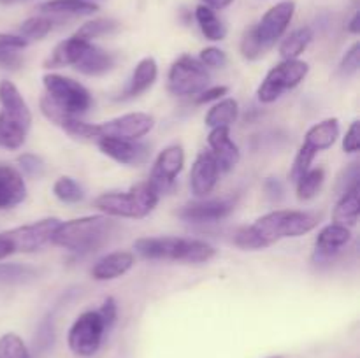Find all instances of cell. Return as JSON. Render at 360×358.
Instances as JSON below:
<instances>
[{
    "instance_id": "44",
    "label": "cell",
    "mask_w": 360,
    "mask_h": 358,
    "mask_svg": "<svg viewBox=\"0 0 360 358\" xmlns=\"http://www.w3.org/2000/svg\"><path fill=\"white\" fill-rule=\"evenodd\" d=\"M28 46V42L25 41L20 35L13 34H0V55H2L6 49H25Z\"/></svg>"
},
{
    "instance_id": "7",
    "label": "cell",
    "mask_w": 360,
    "mask_h": 358,
    "mask_svg": "<svg viewBox=\"0 0 360 358\" xmlns=\"http://www.w3.org/2000/svg\"><path fill=\"white\" fill-rule=\"evenodd\" d=\"M309 65L302 60H281L273 67L260 83L257 97L262 104H273L285 91L294 90L306 79Z\"/></svg>"
},
{
    "instance_id": "27",
    "label": "cell",
    "mask_w": 360,
    "mask_h": 358,
    "mask_svg": "<svg viewBox=\"0 0 360 358\" xmlns=\"http://www.w3.org/2000/svg\"><path fill=\"white\" fill-rule=\"evenodd\" d=\"M41 270L25 263H0V286L28 284L39 279Z\"/></svg>"
},
{
    "instance_id": "47",
    "label": "cell",
    "mask_w": 360,
    "mask_h": 358,
    "mask_svg": "<svg viewBox=\"0 0 360 358\" xmlns=\"http://www.w3.org/2000/svg\"><path fill=\"white\" fill-rule=\"evenodd\" d=\"M202 2L204 6H207L210 9L218 11V9H225V7H229L234 0H202Z\"/></svg>"
},
{
    "instance_id": "29",
    "label": "cell",
    "mask_w": 360,
    "mask_h": 358,
    "mask_svg": "<svg viewBox=\"0 0 360 358\" xmlns=\"http://www.w3.org/2000/svg\"><path fill=\"white\" fill-rule=\"evenodd\" d=\"M239 116V104L236 98H221L220 102L213 105V107L207 111L206 125L210 128H217V126H231L232 123H236Z\"/></svg>"
},
{
    "instance_id": "45",
    "label": "cell",
    "mask_w": 360,
    "mask_h": 358,
    "mask_svg": "<svg viewBox=\"0 0 360 358\" xmlns=\"http://www.w3.org/2000/svg\"><path fill=\"white\" fill-rule=\"evenodd\" d=\"M264 190H266L267 197H269L271 200H280L285 192L283 185H281V181H278L276 178H267L266 183H264Z\"/></svg>"
},
{
    "instance_id": "33",
    "label": "cell",
    "mask_w": 360,
    "mask_h": 358,
    "mask_svg": "<svg viewBox=\"0 0 360 358\" xmlns=\"http://www.w3.org/2000/svg\"><path fill=\"white\" fill-rule=\"evenodd\" d=\"M53 27H55L53 18H48V16L28 18V20H25L23 23H21L20 37H23L27 42L41 41V39H44L46 35L53 30Z\"/></svg>"
},
{
    "instance_id": "36",
    "label": "cell",
    "mask_w": 360,
    "mask_h": 358,
    "mask_svg": "<svg viewBox=\"0 0 360 358\" xmlns=\"http://www.w3.org/2000/svg\"><path fill=\"white\" fill-rule=\"evenodd\" d=\"M18 171L21 172L23 178H34L39 179L44 175L46 172V165L44 160L41 157L34 153H23L18 157Z\"/></svg>"
},
{
    "instance_id": "23",
    "label": "cell",
    "mask_w": 360,
    "mask_h": 358,
    "mask_svg": "<svg viewBox=\"0 0 360 358\" xmlns=\"http://www.w3.org/2000/svg\"><path fill=\"white\" fill-rule=\"evenodd\" d=\"M116 58L112 53L105 51V49L98 48L91 42L86 48V51L83 53L77 63L74 65V69L77 72L84 74V76H102V74L109 72L115 67Z\"/></svg>"
},
{
    "instance_id": "6",
    "label": "cell",
    "mask_w": 360,
    "mask_h": 358,
    "mask_svg": "<svg viewBox=\"0 0 360 358\" xmlns=\"http://www.w3.org/2000/svg\"><path fill=\"white\" fill-rule=\"evenodd\" d=\"M42 84H44L46 97L65 114L79 118L94 105V98L88 88L72 77L51 72L42 77Z\"/></svg>"
},
{
    "instance_id": "13",
    "label": "cell",
    "mask_w": 360,
    "mask_h": 358,
    "mask_svg": "<svg viewBox=\"0 0 360 358\" xmlns=\"http://www.w3.org/2000/svg\"><path fill=\"white\" fill-rule=\"evenodd\" d=\"M294 14V0H283V2H278L276 6L271 7V9L264 14L262 20L255 25V32L257 35H259L262 46L266 48V51L273 48V46L283 37V34L287 32Z\"/></svg>"
},
{
    "instance_id": "32",
    "label": "cell",
    "mask_w": 360,
    "mask_h": 358,
    "mask_svg": "<svg viewBox=\"0 0 360 358\" xmlns=\"http://www.w3.org/2000/svg\"><path fill=\"white\" fill-rule=\"evenodd\" d=\"M120 28L118 21L111 20V18H97V20L86 21V23L81 25L77 28V32L74 35L84 41H94V39L102 37V35H109L112 32H116Z\"/></svg>"
},
{
    "instance_id": "22",
    "label": "cell",
    "mask_w": 360,
    "mask_h": 358,
    "mask_svg": "<svg viewBox=\"0 0 360 358\" xmlns=\"http://www.w3.org/2000/svg\"><path fill=\"white\" fill-rule=\"evenodd\" d=\"M90 44V41H84V39L72 35V37L65 39V41L55 46L51 55L46 58L44 67L49 70L62 69V67H74Z\"/></svg>"
},
{
    "instance_id": "15",
    "label": "cell",
    "mask_w": 360,
    "mask_h": 358,
    "mask_svg": "<svg viewBox=\"0 0 360 358\" xmlns=\"http://www.w3.org/2000/svg\"><path fill=\"white\" fill-rule=\"evenodd\" d=\"M236 209L234 199L195 200L188 202L178 211V216L188 223H214L227 218Z\"/></svg>"
},
{
    "instance_id": "31",
    "label": "cell",
    "mask_w": 360,
    "mask_h": 358,
    "mask_svg": "<svg viewBox=\"0 0 360 358\" xmlns=\"http://www.w3.org/2000/svg\"><path fill=\"white\" fill-rule=\"evenodd\" d=\"M326 181V171L322 167H311L295 181V193L299 200H311L319 195Z\"/></svg>"
},
{
    "instance_id": "11",
    "label": "cell",
    "mask_w": 360,
    "mask_h": 358,
    "mask_svg": "<svg viewBox=\"0 0 360 358\" xmlns=\"http://www.w3.org/2000/svg\"><path fill=\"white\" fill-rule=\"evenodd\" d=\"M185 167V151L179 144L167 146L155 160L148 183L157 190L158 195H165L174 188L176 178Z\"/></svg>"
},
{
    "instance_id": "41",
    "label": "cell",
    "mask_w": 360,
    "mask_h": 358,
    "mask_svg": "<svg viewBox=\"0 0 360 358\" xmlns=\"http://www.w3.org/2000/svg\"><path fill=\"white\" fill-rule=\"evenodd\" d=\"M98 314L104 319L108 330L112 329V325L116 323V318H118V305H116V300L112 297H108L104 302H102L101 309H97Z\"/></svg>"
},
{
    "instance_id": "9",
    "label": "cell",
    "mask_w": 360,
    "mask_h": 358,
    "mask_svg": "<svg viewBox=\"0 0 360 358\" xmlns=\"http://www.w3.org/2000/svg\"><path fill=\"white\" fill-rule=\"evenodd\" d=\"M108 326L98 311H86L76 318L72 326L69 329L67 343L70 351L77 357H91L101 347Z\"/></svg>"
},
{
    "instance_id": "5",
    "label": "cell",
    "mask_w": 360,
    "mask_h": 358,
    "mask_svg": "<svg viewBox=\"0 0 360 358\" xmlns=\"http://www.w3.org/2000/svg\"><path fill=\"white\" fill-rule=\"evenodd\" d=\"M160 195L148 181L132 186L129 192L102 193L95 199L94 206L109 218H146L157 207Z\"/></svg>"
},
{
    "instance_id": "43",
    "label": "cell",
    "mask_w": 360,
    "mask_h": 358,
    "mask_svg": "<svg viewBox=\"0 0 360 358\" xmlns=\"http://www.w3.org/2000/svg\"><path fill=\"white\" fill-rule=\"evenodd\" d=\"M229 93V88L227 86H213L210 88L207 86L206 90L200 91L199 95L195 97V104H207V102H213V100H220L224 95Z\"/></svg>"
},
{
    "instance_id": "39",
    "label": "cell",
    "mask_w": 360,
    "mask_h": 358,
    "mask_svg": "<svg viewBox=\"0 0 360 358\" xmlns=\"http://www.w3.org/2000/svg\"><path fill=\"white\" fill-rule=\"evenodd\" d=\"M360 69V42H354L352 48L345 53L343 60L340 63V74L343 77H352Z\"/></svg>"
},
{
    "instance_id": "28",
    "label": "cell",
    "mask_w": 360,
    "mask_h": 358,
    "mask_svg": "<svg viewBox=\"0 0 360 358\" xmlns=\"http://www.w3.org/2000/svg\"><path fill=\"white\" fill-rule=\"evenodd\" d=\"M195 20L199 23L200 32H202V35L207 41H224L225 35H227V28H225L224 21L217 16V13L213 9H210L204 4L197 6Z\"/></svg>"
},
{
    "instance_id": "12",
    "label": "cell",
    "mask_w": 360,
    "mask_h": 358,
    "mask_svg": "<svg viewBox=\"0 0 360 358\" xmlns=\"http://www.w3.org/2000/svg\"><path fill=\"white\" fill-rule=\"evenodd\" d=\"M62 221L58 218H44L35 223L16 227L13 230H7L11 242L14 246V253H34L51 242L56 228Z\"/></svg>"
},
{
    "instance_id": "42",
    "label": "cell",
    "mask_w": 360,
    "mask_h": 358,
    "mask_svg": "<svg viewBox=\"0 0 360 358\" xmlns=\"http://www.w3.org/2000/svg\"><path fill=\"white\" fill-rule=\"evenodd\" d=\"M360 147L359 139V121H354L348 126L347 133L343 137V151L345 153H357Z\"/></svg>"
},
{
    "instance_id": "30",
    "label": "cell",
    "mask_w": 360,
    "mask_h": 358,
    "mask_svg": "<svg viewBox=\"0 0 360 358\" xmlns=\"http://www.w3.org/2000/svg\"><path fill=\"white\" fill-rule=\"evenodd\" d=\"M313 41V30L309 27H301L292 32L281 41L280 56L283 60H297L308 49Z\"/></svg>"
},
{
    "instance_id": "10",
    "label": "cell",
    "mask_w": 360,
    "mask_h": 358,
    "mask_svg": "<svg viewBox=\"0 0 360 358\" xmlns=\"http://www.w3.org/2000/svg\"><path fill=\"white\" fill-rule=\"evenodd\" d=\"M155 118L146 112H129V114L118 116V118L108 119L95 125V140L112 137V139H129L139 140L141 137L148 135L153 130Z\"/></svg>"
},
{
    "instance_id": "17",
    "label": "cell",
    "mask_w": 360,
    "mask_h": 358,
    "mask_svg": "<svg viewBox=\"0 0 360 358\" xmlns=\"http://www.w3.org/2000/svg\"><path fill=\"white\" fill-rule=\"evenodd\" d=\"M207 144H210L211 154L217 160L220 172H229L241 160V151L231 137V126L211 128L210 135H207Z\"/></svg>"
},
{
    "instance_id": "16",
    "label": "cell",
    "mask_w": 360,
    "mask_h": 358,
    "mask_svg": "<svg viewBox=\"0 0 360 358\" xmlns=\"http://www.w3.org/2000/svg\"><path fill=\"white\" fill-rule=\"evenodd\" d=\"M220 168L211 151H200L190 171V188L197 199H206L220 179Z\"/></svg>"
},
{
    "instance_id": "1",
    "label": "cell",
    "mask_w": 360,
    "mask_h": 358,
    "mask_svg": "<svg viewBox=\"0 0 360 358\" xmlns=\"http://www.w3.org/2000/svg\"><path fill=\"white\" fill-rule=\"evenodd\" d=\"M116 230V223L105 214H95V216H83L77 220L60 223L53 235L51 242L67 251L84 253L97 251L104 244H108Z\"/></svg>"
},
{
    "instance_id": "26",
    "label": "cell",
    "mask_w": 360,
    "mask_h": 358,
    "mask_svg": "<svg viewBox=\"0 0 360 358\" xmlns=\"http://www.w3.org/2000/svg\"><path fill=\"white\" fill-rule=\"evenodd\" d=\"M39 11L51 16H90L98 11V6L88 0H48L41 4Z\"/></svg>"
},
{
    "instance_id": "20",
    "label": "cell",
    "mask_w": 360,
    "mask_h": 358,
    "mask_svg": "<svg viewBox=\"0 0 360 358\" xmlns=\"http://www.w3.org/2000/svg\"><path fill=\"white\" fill-rule=\"evenodd\" d=\"M136 263V256L130 251H112L102 256L91 267V277L95 281H111L129 272Z\"/></svg>"
},
{
    "instance_id": "46",
    "label": "cell",
    "mask_w": 360,
    "mask_h": 358,
    "mask_svg": "<svg viewBox=\"0 0 360 358\" xmlns=\"http://www.w3.org/2000/svg\"><path fill=\"white\" fill-rule=\"evenodd\" d=\"M11 255H14V246L13 242H11L7 232H2V234H0V260L7 258V256Z\"/></svg>"
},
{
    "instance_id": "18",
    "label": "cell",
    "mask_w": 360,
    "mask_h": 358,
    "mask_svg": "<svg viewBox=\"0 0 360 358\" xmlns=\"http://www.w3.org/2000/svg\"><path fill=\"white\" fill-rule=\"evenodd\" d=\"M352 241V228L330 223L319 232L315 241V262H329Z\"/></svg>"
},
{
    "instance_id": "49",
    "label": "cell",
    "mask_w": 360,
    "mask_h": 358,
    "mask_svg": "<svg viewBox=\"0 0 360 358\" xmlns=\"http://www.w3.org/2000/svg\"><path fill=\"white\" fill-rule=\"evenodd\" d=\"M16 2H27V0H0V4H16Z\"/></svg>"
},
{
    "instance_id": "37",
    "label": "cell",
    "mask_w": 360,
    "mask_h": 358,
    "mask_svg": "<svg viewBox=\"0 0 360 358\" xmlns=\"http://www.w3.org/2000/svg\"><path fill=\"white\" fill-rule=\"evenodd\" d=\"M241 55L245 56L246 60H259L260 56L266 55V48L260 42L259 35L255 32V25L250 27L248 30L243 34L241 39Z\"/></svg>"
},
{
    "instance_id": "8",
    "label": "cell",
    "mask_w": 360,
    "mask_h": 358,
    "mask_svg": "<svg viewBox=\"0 0 360 358\" xmlns=\"http://www.w3.org/2000/svg\"><path fill=\"white\" fill-rule=\"evenodd\" d=\"M211 76L207 67L190 55L174 60L167 74L169 91L176 97H197L210 86Z\"/></svg>"
},
{
    "instance_id": "34",
    "label": "cell",
    "mask_w": 360,
    "mask_h": 358,
    "mask_svg": "<svg viewBox=\"0 0 360 358\" xmlns=\"http://www.w3.org/2000/svg\"><path fill=\"white\" fill-rule=\"evenodd\" d=\"M53 193L63 204H77L84 199V190L70 175H62L53 185Z\"/></svg>"
},
{
    "instance_id": "2",
    "label": "cell",
    "mask_w": 360,
    "mask_h": 358,
    "mask_svg": "<svg viewBox=\"0 0 360 358\" xmlns=\"http://www.w3.org/2000/svg\"><path fill=\"white\" fill-rule=\"evenodd\" d=\"M134 249L146 260H169V262L204 263L210 262L217 249L206 241L188 237H143L134 242Z\"/></svg>"
},
{
    "instance_id": "50",
    "label": "cell",
    "mask_w": 360,
    "mask_h": 358,
    "mask_svg": "<svg viewBox=\"0 0 360 358\" xmlns=\"http://www.w3.org/2000/svg\"><path fill=\"white\" fill-rule=\"evenodd\" d=\"M271 358H281V357H271Z\"/></svg>"
},
{
    "instance_id": "19",
    "label": "cell",
    "mask_w": 360,
    "mask_h": 358,
    "mask_svg": "<svg viewBox=\"0 0 360 358\" xmlns=\"http://www.w3.org/2000/svg\"><path fill=\"white\" fill-rule=\"evenodd\" d=\"M27 199V183L16 167L0 164V209H11Z\"/></svg>"
},
{
    "instance_id": "14",
    "label": "cell",
    "mask_w": 360,
    "mask_h": 358,
    "mask_svg": "<svg viewBox=\"0 0 360 358\" xmlns=\"http://www.w3.org/2000/svg\"><path fill=\"white\" fill-rule=\"evenodd\" d=\"M98 150L109 157L111 160L118 161L122 165L129 167H139L150 160V146L141 140H129V139H112V137H104V139L95 140Z\"/></svg>"
},
{
    "instance_id": "21",
    "label": "cell",
    "mask_w": 360,
    "mask_h": 358,
    "mask_svg": "<svg viewBox=\"0 0 360 358\" xmlns=\"http://www.w3.org/2000/svg\"><path fill=\"white\" fill-rule=\"evenodd\" d=\"M158 77V65L155 58L146 56L141 60L136 65V69L130 74L129 81H127L125 88H123L122 98H136L146 93L151 86L155 84Z\"/></svg>"
},
{
    "instance_id": "38",
    "label": "cell",
    "mask_w": 360,
    "mask_h": 358,
    "mask_svg": "<svg viewBox=\"0 0 360 358\" xmlns=\"http://www.w3.org/2000/svg\"><path fill=\"white\" fill-rule=\"evenodd\" d=\"M315 157H316V153L315 151L309 150V147H306V146L299 147L297 154H295L294 164H292L290 174H288L290 175L292 181L295 183L302 174H304L306 171H309V168H311V164H313V160H315Z\"/></svg>"
},
{
    "instance_id": "25",
    "label": "cell",
    "mask_w": 360,
    "mask_h": 358,
    "mask_svg": "<svg viewBox=\"0 0 360 358\" xmlns=\"http://www.w3.org/2000/svg\"><path fill=\"white\" fill-rule=\"evenodd\" d=\"M360 214V183L352 185L347 192L341 193V199L338 200L333 213V223L343 225L352 228L357 225Z\"/></svg>"
},
{
    "instance_id": "24",
    "label": "cell",
    "mask_w": 360,
    "mask_h": 358,
    "mask_svg": "<svg viewBox=\"0 0 360 358\" xmlns=\"http://www.w3.org/2000/svg\"><path fill=\"white\" fill-rule=\"evenodd\" d=\"M338 137H340V121H338V118H327L323 121L313 125L306 132L302 146L309 147V150L319 154L320 151H326L329 147H333Z\"/></svg>"
},
{
    "instance_id": "3",
    "label": "cell",
    "mask_w": 360,
    "mask_h": 358,
    "mask_svg": "<svg viewBox=\"0 0 360 358\" xmlns=\"http://www.w3.org/2000/svg\"><path fill=\"white\" fill-rule=\"evenodd\" d=\"M0 146L18 150L27 140L32 112L13 81H0Z\"/></svg>"
},
{
    "instance_id": "48",
    "label": "cell",
    "mask_w": 360,
    "mask_h": 358,
    "mask_svg": "<svg viewBox=\"0 0 360 358\" xmlns=\"http://www.w3.org/2000/svg\"><path fill=\"white\" fill-rule=\"evenodd\" d=\"M359 21H360V13L357 11V13L354 14V16H352V20H350V23H348V32H350V34H354V35H357L359 34Z\"/></svg>"
},
{
    "instance_id": "4",
    "label": "cell",
    "mask_w": 360,
    "mask_h": 358,
    "mask_svg": "<svg viewBox=\"0 0 360 358\" xmlns=\"http://www.w3.org/2000/svg\"><path fill=\"white\" fill-rule=\"evenodd\" d=\"M316 225H319V216L309 211L278 209L259 218L255 223L250 225V230L264 249L281 239L301 237L316 228Z\"/></svg>"
},
{
    "instance_id": "35",
    "label": "cell",
    "mask_w": 360,
    "mask_h": 358,
    "mask_svg": "<svg viewBox=\"0 0 360 358\" xmlns=\"http://www.w3.org/2000/svg\"><path fill=\"white\" fill-rule=\"evenodd\" d=\"M0 358H30L28 347L18 333H4L0 337Z\"/></svg>"
},
{
    "instance_id": "40",
    "label": "cell",
    "mask_w": 360,
    "mask_h": 358,
    "mask_svg": "<svg viewBox=\"0 0 360 358\" xmlns=\"http://www.w3.org/2000/svg\"><path fill=\"white\" fill-rule=\"evenodd\" d=\"M199 62L204 67H211V69H221V67L227 65V55L225 51H221L220 48H206L200 51Z\"/></svg>"
}]
</instances>
